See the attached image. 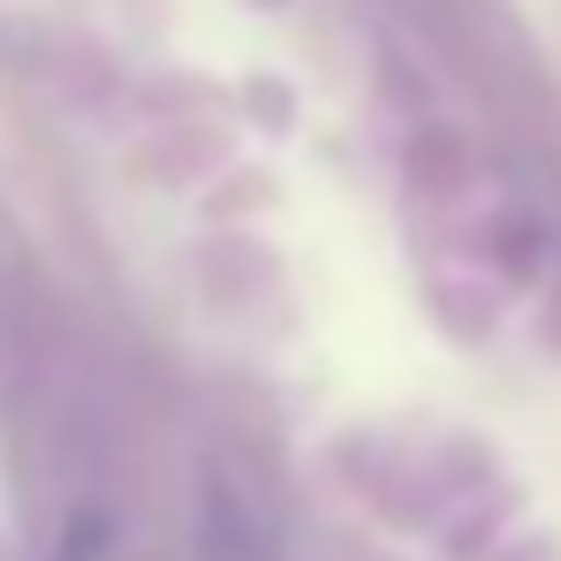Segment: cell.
<instances>
[{
  "label": "cell",
  "mask_w": 561,
  "mask_h": 561,
  "mask_svg": "<svg viewBox=\"0 0 561 561\" xmlns=\"http://www.w3.org/2000/svg\"><path fill=\"white\" fill-rule=\"evenodd\" d=\"M205 561H274L259 516H251L236 493H213V501H205Z\"/></svg>",
  "instance_id": "cell-1"
}]
</instances>
